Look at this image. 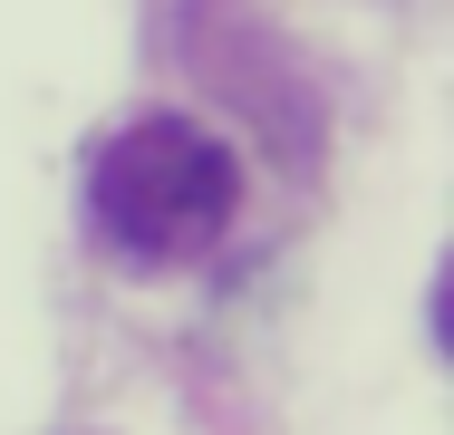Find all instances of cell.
Segmentation results:
<instances>
[{"instance_id": "cell-1", "label": "cell", "mask_w": 454, "mask_h": 435, "mask_svg": "<svg viewBox=\"0 0 454 435\" xmlns=\"http://www.w3.org/2000/svg\"><path fill=\"white\" fill-rule=\"evenodd\" d=\"M232 203H242L232 155L184 116H145L97 155V223L136 261H184L203 242H223Z\"/></svg>"}]
</instances>
